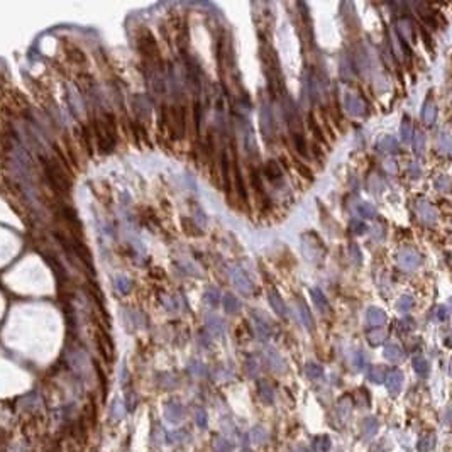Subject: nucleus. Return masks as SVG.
Instances as JSON below:
<instances>
[{"label": "nucleus", "mask_w": 452, "mask_h": 452, "mask_svg": "<svg viewBox=\"0 0 452 452\" xmlns=\"http://www.w3.org/2000/svg\"><path fill=\"white\" fill-rule=\"evenodd\" d=\"M42 166H44V173H46V178L49 180V183H51L53 188H56V190L59 191V193H68L70 191V178L68 174L63 171V168L58 165L56 161H51V159H44V163H42Z\"/></svg>", "instance_id": "f257e3e1"}, {"label": "nucleus", "mask_w": 452, "mask_h": 452, "mask_svg": "<svg viewBox=\"0 0 452 452\" xmlns=\"http://www.w3.org/2000/svg\"><path fill=\"white\" fill-rule=\"evenodd\" d=\"M161 120L170 126V132L173 137L180 139L185 134V110L183 107H171V110L168 112V117L165 115V110L161 113Z\"/></svg>", "instance_id": "f03ea898"}, {"label": "nucleus", "mask_w": 452, "mask_h": 452, "mask_svg": "<svg viewBox=\"0 0 452 452\" xmlns=\"http://www.w3.org/2000/svg\"><path fill=\"white\" fill-rule=\"evenodd\" d=\"M98 134V149L102 152H110L115 146V129L112 122H102L97 127Z\"/></svg>", "instance_id": "7ed1b4c3"}, {"label": "nucleus", "mask_w": 452, "mask_h": 452, "mask_svg": "<svg viewBox=\"0 0 452 452\" xmlns=\"http://www.w3.org/2000/svg\"><path fill=\"white\" fill-rule=\"evenodd\" d=\"M396 263L401 266L403 269H408V271H412V269H417L420 266V263H422V258H420V254L415 249H401L400 252L396 254Z\"/></svg>", "instance_id": "20e7f679"}, {"label": "nucleus", "mask_w": 452, "mask_h": 452, "mask_svg": "<svg viewBox=\"0 0 452 452\" xmlns=\"http://www.w3.org/2000/svg\"><path fill=\"white\" fill-rule=\"evenodd\" d=\"M229 276H230V281L234 283V286H236L237 290L241 291V293H244V295L252 293L251 280H249L247 276L244 275V271L241 268H237V266H232V268L229 269Z\"/></svg>", "instance_id": "39448f33"}, {"label": "nucleus", "mask_w": 452, "mask_h": 452, "mask_svg": "<svg viewBox=\"0 0 452 452\" xmlns=\"http://www.w3.org/2000/svg\"><path fill=\"white\" fill-rule=\"evenodd\" d=\"M163 414H165V418L168 420L170 423H180L181 420L185 418L187 412H185V407L178 400H168L165 403Z\"/></svg>", "instance_id": "423d86ee"}, {"label": "nucleus", "mask_w": 452, "mask_h": 452, "mask_svg": "<svg viewBox=\"0 0 452 452\" xmlns=\"http://www.w3.org/2000/svg\"><path fill=\"white\" fill-rule=\"evenodd\" d=\"M403 373L400 369H391L390 373H386V378H384V383H386V388L391 395H398L403 388Z\"/></svg>", "instance_id": "0eeeda50"}, {"label": "nucleus", "mask_w": 452, "mask_h": 452, "mask_svg": "<svg viewBox=\"0 0 452 452\" xmlns=\"http://www.w3.org/2000/svg\"><path fill=\"white\" fill-rule=\"evenodd\" d=\"M252 323H254V334L259 340H268L271 337V329L268 322L263 317H259L258 310H252Z\"/></svg>", "instance_id": "6e6552de"}, {"label": "nucleus", "mask_w": 452, "mask_h": 452, "mask_svg": "<svg viewBox=\"0 0 452 452\" xmlns=\"http://www.w3.org/2000/svg\"><path fill=\"white\" fill-rule=\"evenodd\" d=\"M346 109L347 112L351 113V115H364L366 113V102L362 100L359 95L356 94H349L346 97Z\"/></svg>", "instance_id": "1a4fd4ad"}, {"label": "nucleus", "mask_w": 452, "mask_h": 452, "mask_svg": "<svg viewBox=\"0 0 452 452\" xmlns=\"http://www.w3.org/2000/svg\"><path fill=\"white\" fill-rule=\"evenodd\" d=\"M139 48L146 56H149L152 59H158V46H156L154 38L151 36V33L144 31V36H141L139 39Z\"/></svg>", "instance_id": "9d476101"}, {"label": "nucleus", "mask_w": 452, "mask_h": 452, "mask_svg": "<svg viewBox=\"0 0 452 452\" xmlns=\"http://www.w3.org/2000/svg\"><path fill=\"white\" fill-rule=\"evenodd\" d=\"M261 131L263 136L266 137V141H269V137L273 134V115L268 105H263L261 109Z\"/></svg>", "instance_id": "9b49d317"}, {"label": "nucleus", "mask_w": 452, "mask_h": 452, "mask_svg": "<svg viewBox=\"0 0 452 452\" xmlns=\"http://www.w3.org/2000/svg\"><path fill=\"white\" fill-rule=\"evenodd\" d=\"M366 320L371 327H381L386 322V313L379 307H369L366 312Z\"/></svg>", "instance_id": "f8f14e48"}, {"label": "nucleus", "mask_w": 452, "mask_h": 452, "mask_svg": "<svg viewBox=\"0 0 452 452\" xmlns=\"http://www.w3.org/2000/svg\"><path fill=\"white\" fill-rule=\"evenodd\" d=\"M205 322H207V329L212 336H215V337L226 336V327H224V322L217 315H212V313H210V315H207V319H205Z\"/></svg>", "instance_id": "ddd939ff"}, {"label": "nucleus", "mask_w": 452, "mask_h": 452, "mask_svg": "<svg viewBox=\"0 0 452 452\" xmlns=\"http://www.w3.org/2000/svg\"><path fill=\"white\" fill-rule=\"evenodd\" d=\"M264 358H266V361H268L269 368L275 369V371L283 373L284 368H286V362H284V359L281 358L280 352H276L275 349H268V351H266Z\"/></svg>", "instance_id": "4468645a"}, {"label": "nucleus", "mask_w": 452, "mask_h": 452, "mask_svg": "<svg viewBox=\"0 0 452 452\" xmlns=\"http://www.w3.org/2000/svg\"><path fill=\"white\" fill-rule=\"evenodd\" d=\"M258 395L264 405H271L273 401H275V390H273L271 384L268 381H264V379L258 381Z\"/></svg>", "instance_id": "2eb2a0df"}, {"label": "nucleus", "mask_w": 452, "mask_h": 452, "mask_svg": "<svg viewBox=\"0 0 452 452\" xmlns=\"http://www.w3.org/2000/svg\"><path fill=\"white\" fill-rule=\"evenodd\" d=\"M379 430V423H378V418L376 417H368L362 420V425H361V435L364 437V439H371V437H375L376 433H378Z\"/></svg>", "instance_id": "dca6fc26"}, {"label": "nucleus", "mask_w": 452, "mask_h": 452, "mask_svg": "<svg viewBox=\"0 0 452 452\" xmlns=\"http://www.w3.org/2000/svg\"><path fill=\"white\" fill-rule=\"evenodd\" d=\"M268 300H269V305H271L273 310L278 313L281 319H284V317H286V305H284L283 298L280 297L278 291H275V290L269 291V293H268Z\"/></svg>", "instance_id": "f3484780"}, {"label": "nucleus", "mask_w": 452, "mask_h": 452, "mask_svg": "<svg viewBox=\"0 0 452 452\" xmlns=\"http://www.w3.org/2000/svg\"><path fill=\"white\" fill-rule=\"evenodd\" d=\"M232 171H234V183H236V190L237 193H239L241 200L245 202L247 200V193H245V187H244V180L243 176H241V170H239V165H237V156L234 158V163H232Z\"/></svg>", "instance_id": "a211bd4d"}, {"label": "nucleus", "mask_w": 452, "mask_h": 452, "mask_svg": "<svg viewBox=\"0 0 452 452\" xmlns=\"http://www.w3.org/2000/svg\"><path fill=\"white\" fill-rule=\"evenodd\" d=\"M435 442H437L435 433H433V432H425V433H422V435L418 437L417 449L420 452H430V451L433 449V447H435Z\"/></svg>", "instance_id": "6ab92c4d"}, {"label": "nucleus", "mask_w": 452, "mask_h": 452, "mask_svg": "<svg viewBox=\"0 0 452 452\" xmlns=\"http://www.w3.org/2000/svg\"><path fill=\"white\" fill-rule=\"evenodd\" d=\"M435 115H437L435 104H433L432 98H427L425 104H423V109H422V120L427 124V126H430V124L435 122Z\"/></svg>", "instance_id": "aec40b11"}, {"label": "nucleus", "mask_w": 452, "mask_h": 452, "mask_svg": "<svg viewBox=\"0 0 452 452\" xmlns=\"http://www.w3.org/2000/svg\"><path fill=\"white\" fill-rule=\"evenodd\" d=\"M222 307L229 315H234V313H237L241 310V301H239V298H236L232 293H226L222 298Z\"/></svg>", "instance_id": "412c9836"}, {"label": "nucleus", "mask_w": 452, "mask_h": 452, "mask_svg": "<svg viewBox=\"0 0 452 452\" xmlns=\"http://www.w3.org/2000/svg\"><path fill=\"white\" fill-rule=\"evenodd\" d=\"M220 170H222V185L224 190H230V171H229V159H227V152H220Z\"/></svg>", "instance_id": "4be33fe9"}, {"label": "nucleus", "mask_w": 452, "mask_h": 452, "mask_svg": "<svg viewBox=\"0 0 452 452\" xmlns=\"http://www.w3.org/2000/svg\"><path fill=\"white\" fill-rule=\"evenodd\" d=\"M417 212H418V215L422 217L423 222H427V224L435 222V210L430 207L427 202H420L417 205Z\"/></svg>", "instance_id": "5701e85b"}, {"label": "nucleus", "mask_w": 452, "mask_h": 452, "mask_svg": "<svg viewBox=\"0 0 452 452\" xmlns=\"http://www.w3.org/2000/svg\"><path fill=\"white\" fill-rule=\"evenodd\" d=\"M383 356L388 359V361L396 362L403 358V351H401V347L398 346V344H386L383 349Z\"/></svg>", "instance_id": "b1692460"}, {"label": "nucleus", "mask_w": 452, "mask_h": 452, "mask_svg": "<svg viewBox=\"0 0 452 452\" xmlns=\"http://www.w3.org/2000/svg\"><path fill=\"white\" fill-rule=\"evenodd\" d=\"M332 447V440L329 435H315L312 440V449L317 452H329Z\"/></svg>", "instance_id": "393cba45"}, {"label": "nucleus", "mask_w": 452, "mask_h": 452, "mask_svg": "<svg viewBox=\"0 0 452 452\" xmlns=\"http://www.w3.org/2000/svg\"><path fill=\"white\" fill-rule=\"evenodd\" d=\"M310 295H312V298H313V303H315V307L319 308V310H322V312L329 310V301H327L325 295L322 293V290H320V288H312Z\"/></svg>", "instance_id": "a878e982"}, {"label": "nucleus", "mask_w": 452, "mask_h": 452, "mask_svg": "<svg viewBox=\"0 0 452 452\" xmlns=\"http://www.w3.org/2000/svg\"><path fill=\"white\" fill-rule=\"evenodd\" d=\"M98 347H100L102 354L105 356V359L110 361L113 356V344H112V340H110V337L105 336V334H100V336H98Z\"/></svg>", "instance_id": "bb28decb"}, {"label": "nucleus", "mask_w": 452, "mask_h": 452, "mask_svg": "<svg viewBox=\"0 0 452 452\" xmlns=\"http://www.w3.org/2000/svg\"><path fill=\"white\" fill-rule=\"evenodd\" d=\"M412 366H414L415 373H417L418 376H427V375H429L430 364H429V361L423 358V356H415V358L412 359Z\"/></svg>", "instance_id": "cd10ccee"}, {"label": "nucleus", "mask_w": 452, "mask_h": 452, "mask_svg": "<svg viewBox=\"0 0 452 452\" xmlns=\"http://www.w3.org/2000/svg\"><path fill=\"white\" fill-rule=\"evenodd\" d=\"M305 375L307 378H310L312 381H317V379L323 378V368L317 362H307L305 364Z\"/></svg>", "instance_id": "c85d7f7f"}, {"label": "nucleus", "mask_w": 452, "mask_h": 452, "mask_svg": "<svg viewBox=\"0 0 452 452\" xmlns=\"http://www.w3.org/2000/svg\"><path fill=\"white\" fill-rule=\"evenodd\" d=\"M297 307H298V315H300V319H301V323H303L308 330H312L313 329V319H312L310 312H308V307L305 305V301H298Z\"/></svg>", "instance_id": "c756f323"}, {"label": "nucleus", "mask_w": 452, "mask_h": 452, "mask_svg": "<svg viewBox=\"0 0 452 452\" xmlns=\"http://www.w3.org/2000/svg\"><path fill=\"white\" fill-rule=\"evenodd\" d=\"M396 144H398L396 137L381 136L378 139V142H376V148H378V151H381V152H388V151H393V149L396 148Z\"/></svg>", "instance_id": "7c9ffc66"}, {"label": "nucleus", "mask_w": 452, "mask_h": 452, "mask_svg": "<svg viewBox=\"0 0 452 452\" xmlns=\"http://www.w3.org/2000/svg\"><path fill=\"white\" fill-rule=\"evenodd\" d=\"M264 174L268 176V180L271 181H281L283 180V174H281L280 166L276 165V161H268L264 166Z\"/></svg>", "instance_id": "2f4dec72"}, {"label": "nucleus", "mask_w": 452, "mask_h": 452, "mask_svg": "<svg viewBox=\"0 0 452 452\" xmlns=\"http://www.w3.org/2000/svg\"><path fill=\"white\" fill-rule=\"evenodd\" d=\"M368 378L371 383L381 384L384 381V378H386V368H383V366H373L368 373Z\"/></svg>", "instance_id": "473e14b6"}, {"label": "nucleus", "mask_w": 452, "mask_h": 452, "mask_svg": "<svg viewBox=\"0 0 452 452\" xmlns=\"http://www.w3.org/2000/svg\"><path fill=\"white\" fill-rule=\"evenodd\" d=\"M212 449L213 452H232V446L230 442L222 435H215L212 439Z\"/></svg>", "instance_id": "72a5a7b5"}, {"label": "nucleus", "mask_w": 452, "mask_h": 452, "mask_svg": "<svg viewBox=\"0 0 452 452\" xmlns=\"http://www.w3.org/2000/svg\"><path fill=\"white\" fill-rule=\"evenodd\" d=\"M251 440L254 444H264L268 440V430L263 425H256L251 429Z\"/></svg>", "instance_id": "f704fd0d"}, {"label": "nucleus", "mask_w": 452, "mask_h": 452, "mask_svg": "<svg viewBox=\"0 0 452 452\" xmlns=\"http://www.w3.org/2000/svg\"><path fill=\"white\" fill-rule=\"evenodd\" d=\"M351 410H352V400L351 396H344L339 400V403H337V412H339V417L340 418H349V415H351Z\"/></svg>", "instance_id": "c9c22d12"}, {"label": "nucleus", "mask_w": 452, "mask_h": 452, "mask_svg": "<svg viewBox=\"0 0 452 452\" xmlns=\"http://www.w3.org/2000/svg\"><path fill=\"white\" fill-rule=\"evenodd\" d=\"M124 414H126V407H124L122 401H120L119 398H115V400L112 401V405H110V418L119 422V420H122Z\"/></svg>", "instance_id": "e433bc0d"}, {"label": "nucleus", "mask_w": 452, "mask_h": 452, "mask_svg": "<svg viewBox=\"0 0 452 452\" xmlns=\"http://www.w3.org/2000/svg\"><path fill=\"white\" fill-rule=\"evenodd\" d=\"M356 210H358V213L361 217H364V219H375L376 217V207L375 205H371L369 202H361V204L356 207Z\"/></svg>", "instance_id": "4c0bfd02"}, {"label": "nucleus", "mask_w": 452, "mask_h": 452, "mask_svg": "<svg viewBox=\"0 0 452 452\" xmlns=\"http://www.w3.org/2000/svg\"><path fill=\"white\" fill-rule=\"evenodd\" d=\"M401 141L407 144L414 141V126L408 117H403V122H401Z\"/></svg>", "instance_id": "58836bf2"}, {"label": "nucleus", "mask_w": 452, "mask_h": 452, "mask_svg": "<svg viewBox=\"0 0 452 452\" xmlns=\"http://www.w3.org/2000/svg\"><path fill=\"white\" fill-rule=\"evenodd\" d=\"M245 369H247L249 378H256V376H258V373L261 371V364H259L258 358L251 356V358L247 359V362H245Z\"/></svg>", "instance_id": "ea45409f"}, {"label": "nucleus", "mask_w": 452, "mask_h": 452, "mask_svg": "<svg viewBox=\"0 0 452 452\" xmlns=\"http://www.w3.org/2000/svg\"><path fill=\"white\" fill-rule=\"evenodd\" d=\"M166 442L168 444H180V442H185V440H188V433L185 432H168L165 435Z\"/></svg>", "instance_id": "a19ab883"}, {"label": "nucleus", "mask_w": 452, "mask_h": 452, "mask_svg": "<svg viewBox=\"0 0 452 452\" xmlns=\"http://www.w3.org/2000/svg\"><path fill=\"white\" fill-rule=\"evenodd\" d=\"M193 417H195V423H197L200 429H205V427H207L208 417H207V412H205L204 408H195Z\"/></svg>", "instance_id": "79ce46f5"}, {"label": "nucleus", "mask_w": 452, "mask_h": 452, "mask_svg": "<svg viewBox=\"0 0 452 452\" xmlns=\"http://www.w3.org/2000/svg\"><path fill=\"white\" fill-rule=\"evenodd\" d=\"M384 339H386V334H384L383 330H371V332L368 334V340L371 346H379Z\"/></svg>", "instance_id": "37998d69"}, {"label": "nucleus", "mask_w": 452, "mask_h": 452, "mask_svg": "<svg viewBox=\"0 0 452 452\" xmlns=\"http://www.w3.org/2000/svg\"><path fill=\"white\" fill-rule=\"evenodd\" d=\"M181 226H183V229L187 230V234H190V236H200L202 234V232H198V227L195 226V220L191 222L187 217H181Z\"/></svg>", "instance_id": "c03bdc74"}, {"label": "nucleus", "mask_w": 452, "mask_h": 452, "mask_svg": "<svg viewBox=\"0 0 452 452\" xmlns=\"http://www.w3.org/2000/svg\"><path fill=\"white\" fill-rule=\"evenodd\" d=\"M349 229H351L352 234H358V236H361V234H364L366 230H368V227H366V224L362 222V220H351V224H349Z\"/></svg>", "instance_id": "a18cd8bd"}, {"label": "nucleus", "mask_w": 452, "mask_h": 452, "mask_svg": "<svg viewBox=\"0 0 452 452\" xmlns=\"http://www.w3.org/2000/svg\"><path fill=\"white\" fill-rule=\"evenodd\" d=\"M412 307H414V298L408 297V295H403V297H401L400 300H398V303H396V308H398V310H401V312H408Z\"/></svg>", "instance_id": "49530a36"}, {"label": "nucleus", "mask_w": 452, "mask_h": 452, "mask_svg": "<svg viewBox=\"0 0 452 452\" xmlns=\"http://www.w3.org/2000/svg\"><path fill=\"white\" fill-rule=\"evenodd\" d=\"M205 301L210 303L213 307V305H217L220 301V293L219 290H215V288H208L207 291H205Z\"/></svg>", "instance_id": "de8ad7c7"}, {"label": "nucleus", "mask_w": 452, "mask_h": 452, "mask_svg": "<svg viewBox=\"0 0 452 452\" xmlns=\"http://www.w3.org/2000/svg\"><path fill=\"white\" fill-rule=\"evenodd\" d=\"M349 254H351V259L356 263V264H361L362 263V252H361V247H359L358 244L349 245Z\"/></svg>", "instance_id": "09e8293b"}, {"label": "nucleus", "mask_w": 452, "mask_h": 452, "mask_svg": "<svg viewBox=\"0 0 452 452\" xmlns=\"http://www.w3.org/2000/svg\"><path fill=\"white\" fill-rule=\"evenodd\" d=\"M115 284H117V290H119L120 293H129L131 291V280L126 278V276H119V278L115 280Z\"/></svg>", "instance_id": "8fccbe9b"}, {"label": "nucleus", "mask_w": 452, "mask_h": 452, "mask_svg": "<svg viewBox=\"0 0 452 452\" xmlns=\"http://www.w3.org/2000/svg\"><path fill=\"white\" fill-rule=\"evenodd\" d=\"M136 407H137L136 393H134V391H129V393H127V396H126V408H127V412H134V410H136Z\"/></svg>", "instance_id": "3c124183"}, {"label": "nucleus", "mask_w": 452, "mask_h": 452, "mask_svg": "<svg viewBox=\"0 0 452 452\" xmlns=\"http://www.w3.org/2000/svg\"><path fill=\"white\" fill-rule=\"evenodd\" d=\"M366 366V358H364V352L362 351H358L354 354V368L358 369V371H361L362 368Z\"/></svg>", "instance_id": "603ef678"}, {"label": "nucleus", "mask_w": 452, "mask_h": 452, "mask_svg": "<svg viewBox=\"0 0 452 452\" xmlns=\"http://www.w3.org/2000/svg\"><path fill=\"white\" fill-rule=\"evenodd\" d=\"M293 141H295V146H297L298 152H301V154H305V152H307V144H305L303 136L297 132V134H295V136H293Z\"/></svg>", "instance_id": "864d4df0"}, {"label": "nucleus", "mask_w": 452, "mask_h": 452, "mask_svg": "<svg viewBox=\"0 0 452 452\" xmlns=\"http://www.w3.org/2000/svg\"><path fill=\"white\" fill-rule=\"evenodd\" d=\"M190 373H191V375H195V376H204L205 375V366L202 364V362H198V361L191 362V364H190Z\"/></svg>", "instance_id": "5fc2aeb1"}, {"label": "nucleus", "mask_w": 452, "mask_h": 452, "mask_svg": "<svg viewBox=\"0 0 452 452\" xmlns=\"http://www.w3.org/2000/svg\"><path fill=\"white\" fill-rule=\"evenodd\" d=\"M437 146H439L440 151H444V152L449 151V148H451V144H449V136H447V134H442V136L439 137V141H437Z\"/></svg>", "instance_id": "6e6d98bb"}, {"label": "nucleus", "mask_w": 452, "mask_h": 452, "mask_svg": "<svg viewBox=\"0 0 452 452\" xmlns=\"http://www.w3.org/2000/svg\"><path fill=\"white\" fill-rule=\"evenodd\" d=\"M414 146H415V154H420V152L423 151V136L422 134H417V136H414Z\"/></svg>", "instance_id": "4d7b16f0"}, {"label": "nucleus", "mask_w": 452, "mask_h": 452, "mask_svg": "<svg viewBox=\"0 0 452 452\" xmlns=\"http://www.w3.org/2000/svg\"><path fill=\"white\" fill-rule=\"evenodd\" d=\"M435 315H437V319H439V320H446L447 315H449L446 305H439V307H437V310H435Z\"/></svg>", "instance_id": "13d9d810"}, {"label": "nucleus", "mask_w": 452, "mask_h": 452, "mask_svg": "<svg viewBox=\"0 0 452 452\" xmlns=\"http://www.w3.org/2000/svg\"><path fill=\"white\" fill-rule=\"evenodd\" d=\"M195 124H197V129H200V122H202V107L200 104H195Z\"/></svg>", "instance_id": "bf43d9fd"}, {"label": "nucleus", "mask_w": 452, "mask_h": 452, "mask_svg": "<svg viewBox=\"0 0 452 452\" xmlns=\"http://www.w3.org/2000/svg\"><path fill=\"white\" fill-rule=\"evenodd\" d=\"M398 327L401 330H410L414 327V320H401V322H398Z\"/></svg>", "instance_id": "052dcab7"}, {"label": "nucleus", "mask_w": 452, "mask_h": 452, "mask_svg": "<svg viewBox=\"0 0 452 452\" xmlns=\"http://www.w3.org/2000/svg\"><path fill=\"white\" fill-rule=\"evenodd\" d=\"M381 229H383L381 226H375V227H373V237H375V239H381V237H383L384 230H381Z\"/></svg>", "instance_id": "680f3d73"}, {"label": "nucleus", "mask_w": 452, "mask_h": 452, "mask_svg": "<svg viewBox=\"0 0 452 452\" xmlns=\"http://www.w3.org/2000/svg\"><path fill=\"white\" fill-rule=\"evenodd\" d=\"M197 215H198V217H197L198 224H200V226H205V222H207V220H205V213L202 212L200 208H197Z\"/></svg>", "instance_id": "e2e57ef3"}, {"label": "nucleus", "mask_w": 452, "mask_h": 452, "mask_svg": "<svg viewBox=\"0 0 452 452\" xmlns=\"http://www.w3.org/2000/svg\"><path fill=\"white\" fill-rule=\"evenodd\" d=\"M410 173H412V176H414V178H417L418 174H420V170L417 168V165H415V163H412V165H410Z\"/></svg>", "instance_id": "0e129e2a"}, {"label": "nucleus", "mask_w": 452, "mask_h": 452, "mask_svg": "<svg viewBox=\"0 0 452 452\" xmlns=\"http://www.w3.org/2000/svg\"><path fill=\"white\" fill-rule=\"evenodd\" d=\"M293 452H305V451H303V449H295Z\"/></svg>", "instance_id": "69168bd1"}]
</instances>
